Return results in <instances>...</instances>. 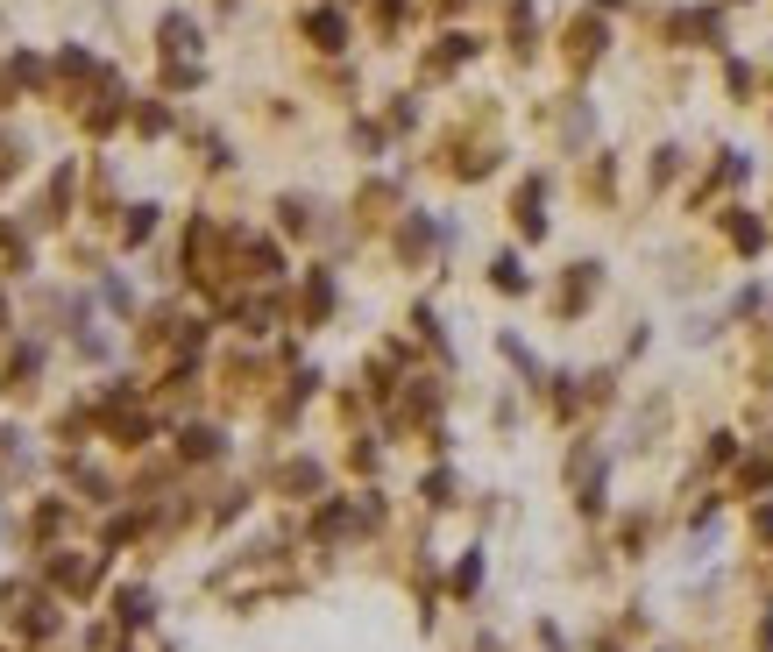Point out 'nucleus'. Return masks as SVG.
I'll list each match as a JSON object with an SVG mask.
<instances>
[{
  "mask_svg": "<svg viewBox=\"0 0 773 652\" xmlns=\"http://www.w3.org/2000/svg\"><path fill=\"white\" fill-rule=\"evenodd\" d=\"M305 36H313L320 50H341V43H348V22H341L334 8H320V15H305Z\"/></svg>",
  "mask_w": 773,
  "mask_h": 652,
  "instance_id": "obj_1",
  "label": "nucleus"
},
{
  "mask_svg": "<svg viewBox=\"0 0 773 652\" xmlns=\"http://www.w3.org/2000/svg\"><path fill=\"white\" fill-rule=\"evenodd\" d=\"M192 43H199V29H192L185 15H171V22H164V50H171V64H192Z\"/></svg>",
  "mask_w": 773,
  "mask_h": 652,
  "instance_id": "obj_2",
  "label": "nucleus"
},
{
  "mask_svg": "<svg viewBox=\"0 0 773 652\" xmlns=\"http://www.w3.org/2000/svg\"><path fill=\"white\" fill-rule=\"evenodd\" d=\"M596 50H603V22H575V36H568V57H575V64H589Z\"/></svg>",
  "mask_w": 773,
  "mask_h": 652,
  "instance_id": "obj_3",
  "label": "nucleus"
},
{
  "mask_svg": "<svg viewBox=\"0 0 773 652\" xmlns=\"http://www.w3.org/2000/svg\"><path fill=\"white\" fill-rule=\"evenodd\" d=\"M469 50H476L469 36H447V43L433 50V71H447V64H461V57H469Z\"/></svg>",
  "mask_w": 773,
  "mask_h": 652,
  "instance_id": "obj_4",
  "label": "nucleus"
},
{
  "mask_svg": "<svg viewBox=\"0 0 773 652\" xmlns=\"http://www.w3.org/2000/svg\"><path fill=\"white\" fill-rule=\"evenodd\" d=\"M149 227H157V206H135V213H128V241H142Z\"/></svg>",
  "mask_w": 773,
  "mask_h": 652,
  "instance_id": "obj_5",
  "label": "nucleus"
},
{
  "mask_svg": "<svg viewBox=\"0 0 773 652\" xmlns=\"http://www.w3.org/2000/svg\"><path fill=\"white\" fill-rule=\"evenodd\" d=\"M731 241H738V249H759V220L738 213V220H731Z\"/></svg>",
  "mask_w": 773,
  "mask_h": 652,
  "instance_id": "obj_6",
  "label": "nucleus"
},
{
  "mask_svg": "<svg viewBox=\"0 0 773 652\" xmlns=\"http://www.w3.org/2000/svg\"><path fill=\"white\" fill-rule=\"evenodd\" d=\"M15 86H43V64L36 57H15Z\"/></svg>",
  "mask_w": 773,
  "mask_h": 652,
  "instance_id": "obj_7",
  "label": "nucleus"
},
{
  "mask_svg": "<svg viewBox=\"0 0 773 652\" xmlns=\"http://www.w3.org/2000/svg\"><path fill=\"white\" fill-rule=\"evenodd\" d=\"M440 8H461V0H440Z\"/></svg>",
  "mask_w": 773,
  "mask_h": 652,
  "instance_id": "obj_8",
  "label": "nucleus"
}]
</instances>
